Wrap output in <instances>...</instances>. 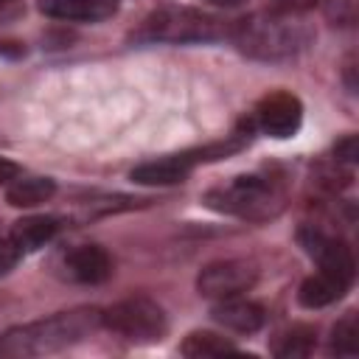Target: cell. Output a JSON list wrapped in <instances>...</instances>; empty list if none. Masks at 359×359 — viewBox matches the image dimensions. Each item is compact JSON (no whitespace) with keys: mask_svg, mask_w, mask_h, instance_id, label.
Returning a JSON list of instances; mask_svg holds the SVG:
<instances>
[{"mask_svg":"<svg viewBox=\"0 0 359 359\" xmlns=\"http://www.w3.org/2000/svg\"><path fill=\"white\" fill-rule=\"evenodd\" d=\"M101 325H107L129 342H160L168 331V317L151 297L137 294L104 309Z\"/></svg>","mask_w":359,"mask_h":359,"instance_id":"5b68a950","label":"cell"},{"mask_svg":"<svg viewBox=\"0 0 359 359\" xmlns=\"http://www.w3.org/2000/svg\"><path fill=\"white\" fill-rule=\"evenodd\" d=\"M314 345H317V334H314V328H309V325H294L292 331H286L278 342H275V348H272V353L275 356H283V359H294V356H309L311 351H314Z\"/></svg>","mask_w":359,"mask_h":359,"instance_id":"e0dca14e","label":"cell"},{"mask_svg":"<svg viewBox=\"0 0 359 359\" xmlns=\"http://www.w3.org/2000/svg\"><path fill=\"white\" fill-rule=\"evenodd\" d=\"M53 194H56V182L48 177H14V182L6 191V199L14 208H34L48 202Z\"/></svg>","mask_w":359,"mask_h":359,"instance_id":"9a60e30c","label":"cell"},{"mask_svg":"<svg viewBox=\"0 0 359 359\" xmlns=\"http://www.w3.org/2000/svg\"><path fill=\"white\" fill-rule=\"evenodd\" d=\"M14 177H20V165L11 163V160H6V157H0V185L11 182Z\"/></svg>","mask_w":359,"mask_h":359,"instance_id":"7402d4cb","label":"cell"},{"mask_svg":"<svg viewBox=\"0 0 359 359\" xmlns=\"http://www.w3.org/2000/svg\"><path fill=\"white\" fill-rule=\"evenodd\" d=\"M255 278H258V269L250 261L224 258V261H213V264L199 269L196 289H199L202 297L222 300V297H233V294H241V292L252 289Z\"/></svg>","mask_w":359,"mask_h":359,"instance_id":"ba28073f","label":"cell"},{"mask_svg":"<svg viewBox=\"0 0 359 359\" xmlns=\"http://www.w3.org/2000/svg\"><path fill=\"white\" fill-rule=\"evenodd\" d=\"M314 3H320V0H269V6L280 8V11H306Z\"/></svg>","mask_w":359,"mask_h":359,"instance_id":"44dd1931","label":"cell"},{"mask_svg":"<svg viewBox=\"0 0 359 359\" xmlns=\"http://www.w3.org/2000/svg\"><path fill=\"white\" fill-rule=\"evenodd\" d=\"M210 317L219 325H224L230 331H238V334H255L266 320L264 306H258V303H252V300H247L241 294L216 300L213 309H210Z\"/></svg>","mask_w":359,"mask_h":359,"instance_id":"8fae6325","label":"cell"},{"mask_svg":"<svg viewBox=\"0 0 359 359\" xmlns=\"http://www.w3.org/2000/svg\"><path fill=\"white\" fill-rule=\"evenodd\" d=\"M230 34V25L191 6H160L135 31L137 42H213Z\"/></svg>","mask_w":359,"mask_h":359,"instance_id":"3957f363","label":"cell"},{"mask_svg":"<svg viewBox=\"0 0 359 359\" xmlns=\"http://www.w3.org/2000/svg\"><path fill=\"white\" fill-rule=\"evenodd\" d=\"M334 154H337V160H342V163H356V137H353V135L342 137V140L334 146Z\"/></svg>","mask_w":359,"mask_h":359,"instance_id":"ffe728a7","label":"cell"},{"mask_svg":"<svg viewBox=\"0 0 359 359\" xmlns=\"http://www.w3.org/2000/svg\"><path fill=\"white\" fill-rule=\"evenodd\" d=\"M331 351L337 356H356L359 351V323H356V311H348L342 320H337V325L331 328Z\"/></svg>","mask_w":359,"mask_h":359,"instance_id":"ac0fdd59","label":"cell"},{"mask_svg":"<svg viewBox=\"0 0 359 359\" xmlns=\"http://www.w3.org/2000/svg\"><path fill=\"white\" fill-rule=\"evenodd\" d=\"M205 3H213V6H224V8H236V6H241L244 0H205Z\"/></svg>","mask_w":359,"mask_h":359,"instance_id":"cb8c5ba5","label":"cell"},{"mask_svg":"<svg viewBox=\"0 0 359 359\" xmlns=\"http://www.w3.org/2000/svg\"><path fill=\"white\" fill-rule=\"evenodd\" d=\"M227 36L236 42V48L244 56L261 62H278L306 50L314 39V28L303 17V11L269 8L233 22Z\"/></svg>","mask_w":359,"mask_h":359,"instance_id":"6da1fadb","label":"cell"},{"mask_svg":"<svg viewBox=\"0 0 359 359\" xmlns=\"http://www.w3.org/2000/svg\"><path fill=\"white\" fill-rule=\"evenodd\" d=\"M45 17L67 22H101L118 11V0H39Z\"/></svg>","mask_w":359,"mask_h":359,"instance_id":"7c38bea8","label":"cell"},{"mask_svg":"<svg viewBox=\"0 0 359 359\" xmlns=\"http://www.w3.org/2000/svg\"><path fill=\"white\" fill-rule=\"evenodd\" d=\"M65 272L76 283L95 286V283H104L112 275V258L98 244H81V247H73L65 255Z\"/></svg>","mask_w":359,"mask_h":359,"instance_id":"30bf717a","label":"cell"},{"mask_svg":"<svg viewBox=\"0 0 359 359\" xmlns=\"http://www.w3.org/2000/svg\"><path fill=\"white\" fill-rule=\"evenodd\" d=\"M56 233H59V219L56 216H28V219L14 222L8 238L17 244L20 252H34V250L45 247Z\"/></svg>","mask_w":359,"mask_h":359,"instance_id":"4fadbf2b","label":"cell"},{"mask_svg":"<svg viewBox=\"0 0 359 359\" xmlns=\"http://www.w3.org/2000/svg\"><path fill=\"white\" fill-rule=\"evenodd\" d=\"M345 292H348L345 283H339L337 278H331V275H325V272H317V275H311V278H306V280L300 283L297 300H300V306H306V309H323V306L339 300Z\"/></svg>","mask_w":359,"mask_h":359,"instance_id":"5bb4252c","label":"cell"},{"mask_svg":"<svg viewBox=\"0 0 359 359\" xmlns=\"http://www.w3.org/2000/svg\"><path fill=\"white\" fill-rule=\"evenodd\" d=\"M238 146H241V140H230V143H216V146H205V149H194V151H182V154L157 157V160L135 165L129 180L137 185H177L191 174V168L196 163L219 160V157L236 151Z\"/></svg>","mask_w":359,"mask_h":359,"instance_id":"8992f818","label":"cell"},{"mask_svg":"<svg viewBox=\"0 0 359 359\" xmlns=\"http://www.w3.org/2000/svg\"><path fill=\"white\" fill-rule=\"evenodd\" d=\"M300 121H303V107L297 95L286 90L264 95L255 107V123L269 137H292L300 129Z\"/></svg>","mask_w":359,"mask_h":359,"instance_id":"9c48e42d","label":"cell"},{"mask_svg":"<svg viewBox=\"0 0 359 359\" xmlns=\"http://www.w3.org/2000/svg\"><path fill=\"white\" fill-rule=\"evenodd\" d=\"M238 345L213 334V331H194L182 339L180 345V353L182 356H191V359H202V356H224V353H236Z\"/></svg>","mask_w":359,"mask_h":359,"instance_id":"2e32d148","label":"cell"},{"mask_svg":"<svg viewBox=\"0 0 359 359\" xmlns=\"http://www.w3.org/2000/svg\"><path fill=\"white\" fill-rule=\"evenodd\" d=\"M20 250H17V244L11 241V238H0V275H6V272H11L14 269V264L20 261Z\"/></svg>","mask_w":359,"mask_h":359,"instance_id":"d6986e66","label":"cell"},{"mask_svg":"<svg viewBox=\"0 0 359 359\" xmlns=\"http://www.w3.org/2000/svg\"><path fill=\"white\" fill-rule=\"evenodd\" d=\"M297 238H300L303 250L317 261L320 272L337 278L339 283H345L351 289L353 275H356V261H353V252H351V247L345 241H339L334 236H325L317 227H303L297 233Z\"/></svg>","mask_w":359,"mask_h":359,"instance_id":"52a82bcc","label":"cell"},{"mask_svg":"<svg viewBox=\"0 0 359 359\" xmlns=\"http://www.w3.org/2000/svg\"><path fill=\"white\" fill-rule=\"evenodd\" d=\"M17 11V0H0V20H8Z\"/></svg>","mask_w":359,"mask_h":359,"instance_id":"603a6c76","label":"cell"},{"mask_svg":"<svg viewBox=\"0 0 359 359\" xmlns=\"http://www.w3.org/2000/svg\"><path fill=\"white\" fill-rule=\"evenodd\" d=\"M205 205L219 213H230L238 219H272L283 208L280 191L264 177H233L205 194Z\"/></svg>","mask_w":359,"mask_h":359,"instance_id":"277c9868","label":"cell"},{"mask_svg":"<svg viewBox=\"0 0 359 359\" xmlns=\"http://www.w3.org/2000/svg\"><path fill=\"white\" fill-rule=\"evenodd\" d=\"M98 325H101L98 309H73V311H59L25 325H14L0 337V356L20 359V356L56 353L87 339Z\"/></svg>","mask_w":359,"mask_h":359,"instance_id":"7a4b0ae2","label":"cell"}]
</instances>
